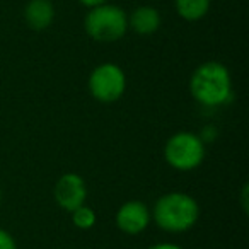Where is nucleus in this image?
I'll return each mask as SVG.
<instances>
[{"label":"nucleus","instance_id":"obj_1","mask_svg":"<svg viewBox=\"0 0 249 249\" xmlns=\"http://www.w3.org/2000/svg\"><path fill=\"white\" fill-rule=\"evenodd\" d=\"M190 92L200 104L217 107L232 97V79L227 67L220 62H205L190 79Z\"/></svg>","mask_w":249,"mask_h":249},{"label":"nucleus","instance_id":"obj_2","mask_svg":"<svg viewBox=\"0 0 249 249\" xmlns=\"http://www.w3.org/2000/svg\"><path fill=\"white\" fill-rule=\"evenodd\" d=\"M200 207L191 195L173 191L166 193L154 205V220L166 232H186L196 224Z\"/></svg>","mask_w":249,"mask_h":249},{"label":"nucleus","instance_id":"obj_3","mask_svg":"<svg viewBox=\"0 0 249 249\" xmlns=\"http://www.w3.org/2000/svg\"><path fill=\"white\" fill-rule=\"evenodd\" d=\"M84 28L94 41L114 43L126 35L128 16L118 5L103 4L90 9L84 21Z\"/></svg>","mask_w":249,"mask_h":249},{"label":"nucleus","instance_id":"obj_4","mask_svg":"<svg viewBox=\"0 0 249 249\" xmlns=\"http://www.w3.org/2000/svg\"><path fill=\"white\" fill-rule=\"evenodd\" d=\"M164 159L176 171H193L203 162V140L191 132L174 133L164 147Z\"/></svg>","mask_w":249,"mask_h":249},{"label":"nucleus","instance_id":"obj_5","mask_svg":"<svg viewBox=\"0 0 249 249\" xmlns=\"http://www.w3.org/2000/svg\"><path fill=\"white\" fill-rule=\"evenodd\" d=\"M89 90L99 103H114L126 90V75L114 63H101L90 72Z\"/></svg>","mask_w":249,"mask_h":249},{"label":"nucleus","instance_id":"obj_6","mask_svg":"<svg viewBox=\"0 0 249 249\" xmlns=\"http://www.w3.org/2000/svg\"><path fill=\"white\" fill-rule=\"evenodd\" d=\"M55 200L58 207H62L65 212L72 213L75 208L86 205L87 198V186L82 176L75 173H67L56 181L55 184Z\"/></svg>","mask_w":249,"mask_h":249},{"label":"nucleus","instance_id":"obj_7","mask_svg":"<svg viewBox=\"0 0 249 249\" xmlns=\"http://www.w3.org/2000/svg\"><path fill=\"white\" fill-rule=\"evenodd\" d=\"M150 210L143 201L132 200L123 203L116 212V225L121 232L137 235L143 232L150 224Z\"/></svg>","mask_w":249,"mask_h":249},{"label":"nucleus","instance_id":"obj_8","mask_svg":"<svg viewBox=\"0 0 249 249\" xmlns=\"http://www.w3.org/2000/svg\"><path fill=\"white\" fill-rule=\"evenodd\" d=\"M55 19V7L50 0H31L24 9V21L33 31H45Z\"/></svg>","mask_w":249,"mask_h":249},{"label":"nucleus","instance_id":"obj_9","mask_svg":"<svg viewBox=\"0 0 249 249\" xmlns=\"http://www.w3.org/2000/svg\"><path fill=\"white\" fill-rule=\"evenodd\" d=\"M128 28L140 36H150L160 28V14L150 5L137 7L128 18Z\"/></svg>","mask_w":249,"mask_h":249},{"label":"nucleus","instance_id":"obj_10","mask_svg":"<svg viewBox=\"0 0 249 249\" xmlns=\"http://www.w3.org/2000/svg\"><path fill=\"white\" fill-rule=\"evenodd\" d=\"M212 0H174V7L181 19L184 21H200L208 14Z\"/></svg>","mask_w":249,"mask_h":249},{"label":"nucleus","instance_id":"obj_11","mask_svg":"<svg viewBox=\"0 0 249 249\" xmlns=\"http://www.w3.org/2000/svg\"><path fill=\"white\" fill-rule=\"evenodd\" d=\"M72 222L75 227L87 231V229L94 227V224H96V212L90 207H87V205H82V207L75 208L72 212Z\"/></svg>","mask_w":249,"mask_h":249},{"label":"nucleus","instance_id":"obj_12","mask_svg":"<svg viewBox=\"0 0 249 249\" xmlns=\"http://www.w3.org/2000/svg\"><path fill=\"white\" fill-rule=\"evenodd\" d=\"M0 249H18L14 237L4 229H0Z\"/></svg>","mask_w":249,"mask_h":249},{"label":"nucleus","instance_id":"obj_13","mask_svg":"<svg viewBox=\"0 0 249 249\" xmlns=\"http://www.w3.org/2000/svg\"><path fill=\"white\" fill-rule=\"evenodd\" d=\"M147 249H183V248L178 244H173V242H159V244H154Z\"/></svg>","mask_w":249,"mask_h":249},{"label":"nucleus","instance_id":"obj_14","mask_svg":"<svg viewBox=\"0 0 249 249\" xmlns=\"http://www.w3.org/2000/svg\"><path fill=\"white\" fill-rule=\"evenodd\" d=\"M79 2L89 9L97 7V5H103V4H107V0H79Z\"/></svg>","mask_w":249,"mask_h":249},{"label":"nucleus","instance_id":"obj_15","mask_svg":"<svg viewBox=\"0 0 249 249\" xmlns=\"http://www.w3.org/2000/svg\"><path fill=\"white\" fill-rule=\"evenodd\" d=\"M0 203H2V190H0Z\"/></svg>","mask_w":249,"mask_h":249}]
</instances>
